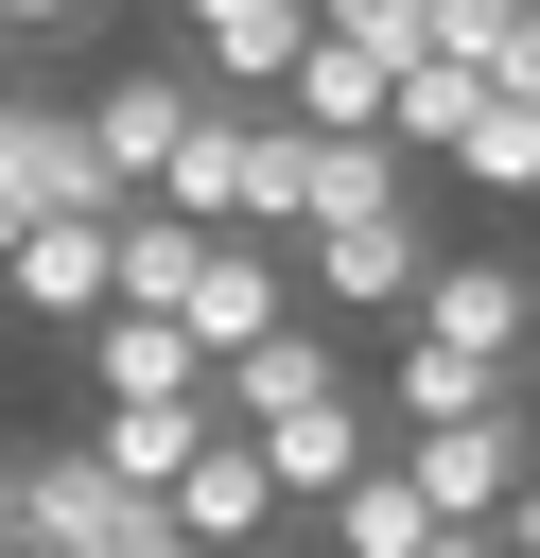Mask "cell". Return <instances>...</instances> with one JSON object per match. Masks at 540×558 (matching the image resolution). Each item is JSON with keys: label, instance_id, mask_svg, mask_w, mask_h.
Returning <instances> with one entry per match:
<instances>
[{"label": "cell", "instance_id": "cell-1", "mask_svg": "<svg viewBox=\"0 0 540 558\" xmlns=\"http://www.w3.org/2000/svg\"><path fill=\"white\" fill-rule=\"evenodd\" d=\"M296 174H314V122L261 105V87H209V122H192L174 174H157V209H192V227H279V244H296Z\"/></svg>", "mask_w": 540, "mask_h": 558}, {"label": "cell", "instance_id": "cell-2", "mask_svg": "<svg viewBox=\"0 0 540 558\" xmlns=\"http://www.w3.org/2000/svg\"><path fill=\"white\" fill-rule=\"evenodd\" d=\"M418 279H435V227H418V209L296 227V296H314V314H348V331H401V314H418Z\"/></svg>", "mask_w": 540, "mask_h": 558}, {"label": "cell", "instance_id": "cell-3", "mask_svg": "<svg viewBox=\"0 0 540 558\" xmlns=\"http://www.w3.org/2000/svg\"><path fill=\"white\" fill-rule=\"evenodd\" d=\"M192 122H209V70H192V52H122V70L87 87V140H105V192L139 209V192L174 174V140H192Z\"/></svg>", "mask_w": 540, "mask_h": 558}, {"label": "cell", "instance_id": "cell-4", "mask_svg": "<svg viewBox=\"0 0 540 558\" xmlns=\"http://www.w3.org/2000/svg\"><path fill=\"white\" fill-rule=\"evenodd\" d=\"M401 471H418V506L435 523H505L523 506V471H540V401H505V418H418V436H383Z\"/></svg>", "mask_w": 540, "mask_h": 558}, {"label": "cell", "instance_id": "cell-5", "mask_svg": "<svg viewBox=\"0 0 540 558\" xmlns=\"http://www.w3.org/2000/svg\"><path fill=\"white\" fill-rule=\"evenodd\" d=\"M157 488H122L87 436H52V453H17V488H0V523L35 541V558H122V523H139Z\"/></svg>", "mask_w": 540, "mask_h": 558}, {"label": "cell", "instance_id": "cell-6", "mask_svg": "<svg viewBox=\"0 0 540 558\" xmlns=\"http://www.w3.org/2000/svg\"><path fill=\"white\" fill-rule=\"evenodd\" d=\"M52 209H122V192H105V140H87V105L17 87V105H0V244H17V227H52Z\"/></svg>", "mask_w": 540, "mask_h": 558}, {"label": "cell", "instance_id": "cell-7", "mask_svg": "<svg viewBox=\"0 0 540 558\" xmlns=\"http://www.w3.org/2000/svg\"><path fill=\"white\" fill-rule=\"evenodd\" d=\"M105 296H122V209H52V227H17V244H0V314L87 331Z\"/></svg>", "mask_w": 540, "mask_h": 558}, {"label": "cell", "instance_id": "cell-8", "mask_svg": "<svg viewBox=\"0 0 540 558\" xmlns=\"http://www.w3.org/2000/svg\"><path fill=\"white\" fill-rule=\"evenodd\" d=\"M174 314H192V349L226 366V349H261V331H279V314H314V296H296V244H279V227H209Z\"/></svg>", "mask_w": 540, "mask_h": 558}, {"label": "cell", "instance_id": "cell-9", "mask_svg": "<svg viewBox=\"0 0 540 558\" xmlns=\"http://www.w3.org/2000/svg\"><path fill=\"white\" fill-rule=\"evenodd\" d=\"M70 349H87V401H226V366H209L192 314H157V296H105Z\"/></svg>", "mask_w": 540, "mask_h": 558}, {"label": "cell", "instance_id": "cell-10", "mask_svg": "<svg viewBox=\"0 0 540 558\" xmlns=\"http://www.w3.org/2000/svg\"><path fill=\"white\" fill-rule=\"evenodd\" d=\"M418 331H453V349L523 366V349H540V262H505V244H435V279H418Z\"/></svg>", "mask_w": 540, "mask_h": 558}, {"label": "cell", "instance_id": "cell-11", "mask_svg": "<svg viewBox=\"0 0 540 558\" xmlns=\"http://www.w3.org/2000/svg\"><path fill=\"white\" fill-rule=\"evenodd\" d=\"M366 401H383V436H418V418H505V401H523V366H488V349H453V331H418V314H401Z\"/></svg>", "mask_w": 540, "mask_h": 558}, {"label": "cell", "instance_id": "cell-12", "mask_svg": "<svg viewBox=\"0 0 540 558\" xmlns=\"http://www.w3.org/2000/svg\"><path fill=\"white\" fill-rule=\"evenodd\" d=\"M366 366H348V331L331 314H279L261 349H226V418H314V401H348Z\"/></svg>", "mask_w": 540, "mask_h": 558}, {"label": "cell", "instance_id": "cell-13", "mask_svg": "<svg viewBox=\"0 0 540 558\" xmlns=\"http://www.w3.org/2000/svg\"><path fill=\"white\" fill-rule=\"evenodd\" d=\"M157 506H174V523H192V541H209V558H244V541H279V523H296V506H279V471H261V436H244V418H226V436H209V453H192V471H174V488H157Z\"/></svg>", "mask_w": 540, "mask_h": 558}, {"label": "cell", "instance_id": "cell-14", "mask_svg": "<svg viewBox=\"0 0 540 558\" xmlns=\"http://www.w3.org/2000/svg\"><path fill=\"white\" fill-rule=\"evenodd\" d=\"M244 436H261V471H279V506H331V488H348V471L383 453V401L348 384V401H314V418H244Z\"/></svg>", "mask_w": 540, "mask_h": 558}, {"label": "cell", "instance_id": "cell-15", "mask_svg": "<svg viewBox=\"0 0 540 558\" xmlns=\"http://www.w3.org/2000/svg\"><path fill=\"white\" fill-rule=\"evenodd\" d=\"M174 17H192V70H209V87H261V105H279V70L314 52V0H174Z\"/></svg>", "mask_w": 540, "mask_h": 558}, {"label": "cell", "instance_id": "cell-16", "mask_svg": "<svg viewBox=\"0 0 540 558\" xmlns=\"http://www.w3.org/2000/svg\"><path fill=\"white\" fill-rule=\"evenodd\" d=\"M209 436H226V401H87V453H105L122 488H174Z\"/></svg>", "mask_w": 540, "mask_h": 558}, {"label": "cell", "instance_id": "cell-17", "mask_svg": "<svg viewBox=\"0 0 540 558\" xmlns=\"http://www.w3.org/2000/svg\"><path fill=\"white\" fill-rule=\"evenodd\" d=\"M366 209H418V157L366 122V140H314V174H296V227H366Z\"/></svg>", "mask_w": 540, "mask_h": 558}, {"label": "cell", "instance_id": "cell-18", "mask_svg": "<svg viewBox=\"0 0 540 558\" xmlns=\"http://www.w3.org/2000/svg\"><path fill=\"white\" fill-rule=\"evenodd\" d=\"M314 541H331V558H418V541H435V506H418V471H401V453H366V471L314 506Z\"/></svg>", "mask_w": 540, "mask_h": 558}, {"label": "cell", "instance_id": "cell-19", "mask_svg": "<svg viewBox=\"0 0 540 558\" xmlns=\"http://www.w3.org/2000/svg\"><path fill=\"white\" fill-rule=\"evenodd\" d=\"M279 105H296V122H314V140H366V122H383V105H401V70H383V52H348V35H314V52H296V70H279Z\"/></svg>", "mask_w": 540, "mask_h": 558}, {"label": "cell", "instance_id": "cell-20", "mask_svg": "<svg viewBox=\"0 0 540 558\" xmlns=\"http://www.w3.org/2000/svg\"><path fill=\"white\" fill-rule=\"evenodd\" d=\"M470 105H488V70H470V52H418V70H401V105H383V140H401V157H453V140H470Z\"/></svg>", "mask_w": 540, "mask_h": 558}, {"label": "cell", "instance_id": "cell-21", "mask_svg": "<svg viewBox=\"0 0 540 558\" xmlns=\"http://www.w3.org/2000/svg\"><path fill=\"white\" fill-rule=\"evenodd\" d=\"M453 174L523 209V192H540V105H523V87H488V105H470V140H453Z\"/></svg>", "mask_w": 540, "mask_h": 558}, {"label": "cell", "instance_id": "cell-22", "mask_svg": "<svg viewBox=\"0 0 540 558\" xmlns=\"http://www.w3.org/2000/svg\"><path fill=\"white\" fill-rule=\"evenodd\" d=\"M192 244H209V227L139 192V209H122V296H157V314H174V296H192Z\"/></svg>", "mask_w": 540, "mask_h": 558}, {"label": "cell", "instance_id": "cell-23", "mask_svg": "<svg viewBox=\"0 0 540 558\" xmlns=\"http://www.w3.org/2000/svg\"><path fill=\"white\" fill-rule=\"evenodd\" d=\"M314 35H348V52L418 70V52H435V0H314Z\"/></svg>", "mask_w": 540, "mask_h": 558}, {"label": "cell", "instance_id": "cell-24", "mask_svg": "<svg viewBox=\"0 0 540 558\" xmlns=\"http://www.w3.org/2000/svg\"><path fill=\"white\" fill-rule=\"evenodd\" d=\"M505 35H523V0H435V52H470V70H488Z\"/></svg>", "mask_w": 540, "mask_h": 558}, {"label": "cell", "instance_id": "cell-25", "mask_svg": "<svg viewBox=\"0 0 540 558\" xmlns=\"http://www.w3.org/2000/svg\"><path fill=\"white\" fill-rule=\"evenodd\" d=\"M87 17H105V0H0V35H17V52H70Z\"/></svg>", "mask_w": 540, "mask_h": 558}, {"label": "cell", "instance_id": "cell-26", "mask_svg": "<svg viewBox=\"0 0 540 558\" xmlns=\"http://www.w3.org/2000/svg\"><path fill=\"white\" fill-rule=\"evenodd\" d=\"M488 87H523V105H540V0H523V35L488 52Z\"/></svg>", "mask_w": 540, "mask_h": 558}, {"label": "cell", "instance_id": "cell-27", "mask_svg": "<svg viewBox=\"0 0 540 558\" xmlns=\"http://www.w3.org/2000/svg\"><path fill=\"white\" fill-rule=\"evenodd\" d=\"M122 558H209V541H192L174 506H139V523H122Z\"/></svg>", "mask_w": 540, "mask_h": 558}, {"label": "cell", "instance_id": "cell-28", "mask_svg": "<svg viewBox=\"0 0 540 558\" xmlns=\"http://www.w3.org/2000/svg\"><path fill=\"white\" fill-rule=\"evenodd\" d=\"M505 558H540V471H523V506H505Z\"/></svg>", "mask_w": 540, "mask_h": 558}, {"label": "cell", "instance_id": "cell-29", "mask_svg": "<svg viewBox=\"0 0 540 558\" xmlns=\"http://www.w3.org/2000/svg\"><path fill=\"white\" fill-rule=\"evenodd\" d=\"M261 558H331V541H261Z\"/></svg>", "mask_w": 540, "mask_h": 558}, {"label": "cell", "instance_id": "cell-30", "mask_svg": "<svg viewBox=\"0 0 540 558\" xmlns=\"http://www.w3.org/2000/svg\"><path fill=\"white\" fill-rule=\"evenodd\" d=\"M0 105H17V35H0Z\"/></svg>", "mask_w": 540, "mask_h": 558}, {"label": "cell", "instance_id": "cell-31", "mask_svg": "<svg viewBox=\"0 0 540 558\" xmlns=\"http://www.w3.org/2000/svg\"><path fill=\"white\" fill-rule=\"evenodd\" d=\"M0 488H17V436H0Z\"/></svg>", "mask_w": 540, "mask_h": 558}, {"label": "cell", "instance_id": "cell-32", "mask_svg": "<svg viewBox=\"0 0 540 558\" xmlns=\"http://www.w3.org/2000/svg\"><path fill=\"white\" fill-rule=\"evenodd\" d=\"M0 558H35V541H17V523H0Z\"/></svg>", "mask_w": 540, "mask_h": 558}]
</instances>
